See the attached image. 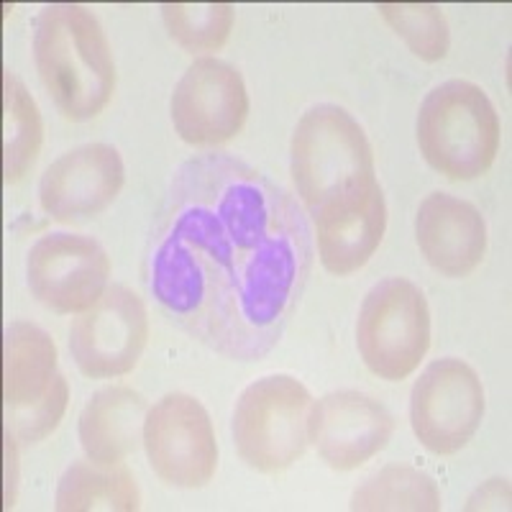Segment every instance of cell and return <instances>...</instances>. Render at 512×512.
<instances>
[{"mask_svg":"<svg viewBox=\"0 0 512 512\" xmlns=\"http://www.w3.org/2000/svg\"><path fill=\"white\" fill-rule=\"evenodd\" d=\"M313 267L308 218L290 192L231 154L172 172L144 254L159 313L205 349L259 361L280 344Z\"/></svg>","mask_w":512,"mask_h":512,"instance_id":"cell-1","label":"cell"},{"mask_svg":"<svg viewBox=\"0 0 512 512\" xmlns=\"http://www.w3.org/2000/svg\"><path fill=\"white\" fill-rule=\"evenodd\" d=\"M34 62L64 118L88 121L116 88V64L103 26L85 6L52 3L34 24Z\"/></svg>","mask_w":512,"mask_h":512,"instance_id":"cell-2","label":"cell"},{"mask_svg":"<svg viewBox=\"0 0 512 512\" xmlns=\"http://www.w3.org/2000/svg\"><path fill=\"white\" fill-rule=\"evenodd\" d=\"M418 146L425 162L448 180H477L500 149V116L479 85L446 80L418 111Z\"/></svg>","mask_w":512,"mask_h":512,"instance_id":"cell-3","label":"cell"},{"mask_svg":"<svg viewBox=\"0 0 512 512\" xmlns=\"http://www.w3.org/2000/svg\"><path fill=\"white\" fill-rule=\"evenodd\" d=\"M290 172L310 213L338 192L374 180L372 144L361 123L341 105H313L292 134Z\"/></svg>","mask_w":512,"mask_h":512,"instance_id":"cell-4","label":"cell"},{"mask_svg":"<svg viewBox=\"0 0 512 512\" xmlns=\"http://www.w3.org/2000/svg\"><path fill=\"white\" fill-rule=\"evenodd\" d=\"M313 397L290 374H269L241 392L233 441L241 459L262 474L285 472L305 454Z\"/></svg>","mask_w":512,"mask_h":512,"instance_id":"cell-5","label":"cell"},{"mask_svg":"<svg viewBox=\"0 0 512 512\" xmlns=\"http://www.w3.org/2000/svg\"><path fill=\"white\" fill-rule=\"evenodd\" d=\"M356 346L379 379L410 377L431 346V310L423 290L405 277L377 282L361 303Z\"/></svg>","mask_w":512,"mask_h":512,"instance_id":"cell-6","label":"cell"},{"mask_svg":"<svg viewBox=\"0 0 512 512\" xmlns=\"http://www.w3.org/2000/svg\"><path fill=\"white\" fill-rule=\"evenodd\" d=\"M484 418V387L466 361H431L410 395L413 433L438 456L456 454L472 441Z\"/></svg>","mask_w":512,"mask_h":512,"instance_id":"cell-7","label":"cell"},{"mask_svg":"<svg viewBox=\"0 0 512 512\" xmlns=\"http://www.w3.org/2000/svg\"><path fill=\"white\" fill-rule=\"evenodd\" d=\"M149 466L169 487L198 489L213 479L218 443L213 423L195 397L172 392L149 408L144 423Z\"/></svg>","mask_w":512,"mask_h":512,"instance_id":"cell-8","label":"cell"},{"mask_svg":"<svg viewBox=\"0 0 512 512\" xmlns=\"http://www.w3.org/2000/svg\"><path fill=\"white\" fill-rule=\"evenodd\" d=\"M149 338L144 300L126 285H113L70 326V354L85 377L111 379L139 364Z\"/></svg>","mask_w":512,"mask_h":512,"instance_id":"cell-9","label":"cell"},{"mask_svg":"<svg viewBox=\"0 0 512 512\" xmlns=\"http://www.w3.org/2000/svg\"><path fill=\"white\" fill-rule=\"evenodd\" d=\"M111 259L103 246L80 233H47L26 256V282L44 308L59 315L88 310L108 290Z\"/></svg>","mask_w":512,"mask_h":512,"instance_id":"cell-10","label":"cell"},{"mask_svg":"<svg viewBox=\"0 0 512 512\" xmlns=\"http://www.w3.org/2000/svg\"><path fill=\"white\" fill-rule=\"evenodd\" d=\"M169 113L175 131L187 144H226L239 134L249 116L244 77L221 59H195L177 82Z\"/></svg>","mask_w":512,"mask_h":512,"instance_id":"cell-11","label":"cell"},{"mask_svg":"<svg viewBox=\"0 0 512 512\" xmlns=\"http://www.w3.org/2000/svg\"><path fill=\"white\" fill-rule=\"evenodd\" d=\"M323 267L338 277L359 272L382 244L387 205L377 177L338 192L310 210Z\"/></svg>","mask_w":512,"mask_h":512,"instance_id":"cell-12","label":"cell"},{"mask_svg":"<svg viewBox=\"0 0 512 512\" xmlns=\"http://www.w3.org/2000/svg\"><path fill=\"white\" fill-rule=\"evenodd\" d=\"M395 418L382 402L354 390L320 397L310 410L308 436L320 459L338 472H351L390 443Z\"/></svg>","mask_w":512,"mask_h":512,"instance_id":"cell-13","label":"cell"},{"mask_svg":"<svg viewBox=\"0 0 512 512\" xmlns=\"http://www.w3.org/2000/svg\"><path fill=\"white\" fill-rule=\"evenodd\" d=\"M126 167L111 144H85L52 162L39 182L41 210L54 221L95 216L116 200Z\"/></svg>","mask_w":512,"mask_h":512,"instance_id":"cell-14","label":"cell"},{"mask_svg":"<svg viewBox=\"0 0 512 512\" xmlns=\"http://www.w3.org/2000/svg\"><path fill=\"white\" fill-rule=\"evenodd\" d=\"M415 239L425 262L446 277H466L487 251V223L466 200L431 192L415 216Z\"/></svg>","mask_w":512,"mask_h":512,"instance_id":"cell-15","label":"cell"},{"mask_svg":"<svg viewBox=\"0 0 512 512\" xmlns=\"http://www.w3.org/2000/svg\"><path fill=\"white\" fill-rule=\"evenodd\" d=\"M146 400L131 387L113 384L95 392L77 420L80 446L95 464H121L144 443Z\"/></svg>","mask_w":512,"mask_h":512,"instance_id":"cell-16","label":"cell"},{"mask_svg":"<svg viewBox=\"0 0 512 512\" xmlns=\"http://www.w3.org/2000/svg\"><path fill=\"white\" fill-rule=\"evenodd\" d=\"M57 382V346L34 323L13 320L3 338V402L6 415L39 405Z\"/></svg>","mask_w":512,"mask_h":512,"instance_id":"cell-17","label":"cell"},{"mask_svg":"<svg viewBox=\"0 0 512 512\" xmlns=\"http://www.w3.org/2000/svg\"><path fill=\"white\" fill-rule=\"evenodd\" d=\"M59 512H134L139 510V487L123 464L72 461L54 495Z\"/></svg>","mask_w":512,"mask_h":512,"instance_id":"cell-18","label":"cell"},{"mask_svg":"<svg viewBox=\"0 0 512 512\" xmlns=\"http://www.w3.org/2000/svg\"><path fill=\"white\" fill-rule=\"evenodd\" d=\"M39 108L24 82L11 72H3V180L11 185L34 167L41 149Z\"/></svg>","mask_w":512,"mask_h":512,"instance_id":"cell-19","label":"cell"},{"mask_svg":"<svg viewBox=\"0 0 512 512\" xmlns=\"http://www.w3.org/2000/svg\"><path fill=\"white\" fill-rule=\"evenodd\" d=\"M351 510H441L436 479L413 466H384L351 495Z\"/></svg>","mask_w":512,"mask_h":512,"instance_id":"cell-20","label":"cell"},{"mask_svg":"<svg viewBox=\"0 0 512 512\" xmlns=\"http://www.w3.org/2000/svg\"><path fill=\"white\" fill-rule=\"evenodd\" d=\"M231 3H164L162 18L169 36L185 52H216L233 29Z\"/></svg>","mask_w":512,"mask_h":512,"instance_id":"cell-21","label":"cell"},{"mask_svg":"<svg viewBox=\"0 0 512 512\" xmlns=\"http://www.w3.org/2000/svg\"><path fill=\"white\" fill-rule=\"evenodd\" d=\"M377 11L392 26L400 39L410 47L415 57L425 62H438L448 54L451 34L448 21L438 6L428 3H379Z\"/></svg>","mask_w":512,"mask_h":512,"instance_id":"cell-22","label":"cell"},{"mask_svg":"<svg viewBox=\"0 0 512 512\" xmlns=\"http://www.w3.org/2000/svg\"><path fill=\"white\" fill-rule=\"evenodd\" d=\"M67 402H70V387H67V379L57 374V382H54L49 395L39 405L24 410V413L6 415L8 436L21 443V446L44 441L57 428L59 420H62Z\"/></svg>","mask_w":512,"mask_h":512,"instance_id":"cell-23","label":"cell"},{"mask_svg":"<svg viewBox=\"0 0 512 512\" xmlns=\"http://www.w3.org/2000/svg\"><path fill=\"white\" fill-rule=\"evenodd\" d=\"M510 507V484L507 479H489L469 497L466 510H502Z\"/></svg>","mask_w":512,"mask_h":512,"instance_id":"cell-24","label":"cell"}]
</instances>
